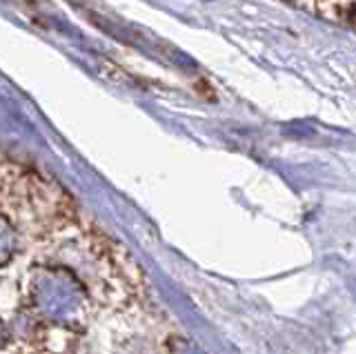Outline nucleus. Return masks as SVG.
<instances>
[{
    "mask_svg": "<svg viewBox=\"0 0 356 354\" xmlns=\"http://www.w3.org/2000/svg\"><path fill=\"white\" fill-rule=\"evenodd\" d=\"M305 9H314L323 18L348 23L356 29V3H323V5H303Z\"/></svg>",
    "mask_w": 356,
    "mask_h": 354,
    "instance_id": "obj_1",
    "label": "nucleus"
}]
</instances>
